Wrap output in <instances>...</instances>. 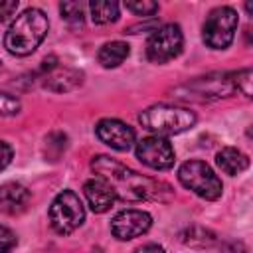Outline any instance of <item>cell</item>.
I'll return each instance as SVG.
<instances>
[{
    "label": "cell",
    "instance_id": "obj_1",
    "mask_svg": "<svg viewBox=\"0 0 253 253\" xmlns=\"http://www.w3.org/2000/svg\"><path fill=\"white\" fill-rule=\"evenodd\" d=\"M91 168L95 170L97 178L105 180L117 200L123 202H142V200H164V194H170V188L162 182H156L148 176H142L125 164L99 154L91 160Z\"/></svg>",
    "mask_w": 253,
    "mask_h": 253
},
{
    "label": "cell",
    "instance_id": "obj_2",
    "mask_svg": "<svg viewBox=\"0 0 253 253\" xmlns=\"http://www.w3.org/2000/svg\"><path fill=\"white\" fill-rule=\"evenodd\" d=\"M49 30V20L40 8L24 10L8 28L4 36V47L18 57H26L36 51Z\"/></svg>",
    "mask_w": 253,
    "mask_h": 253
},
{
    "label": "cell",
    "instance_id": "obj_3",
    "mask_svg": "<svg viewBox=\"0 0 253 253\" xmlns=\"http://www.w3.org/2000/svg\"><path fill=\"white\" fill-rule=\"evenodd\" d=\"M138 121L156 136H172L192 128L196 125V113L184 107L152 105L138 115Z\"/></svg>",
    "mask_w": 253,
    "mask_h": 253
},
{
    "label": "cell",
    "instance_id": "obj_4",
    "mask_svg": "<svg viewBox=\"0 0 253 253\" xmlns=\"http://www.w3.org/2000/svg\"><path fill=\"white\" fill-rule=\"evenodd\" d=\"M178 180L184 188L192 190L204 200H217L223 192V184L217 174L202 160H188L178 168Z\"/></svg>",
    "mask_w": 253,
    "mask_h": 253
},
{
    "label": "cell",
    "instance_id": "obj_5",
    "mask_svg": "<svg viewBox=\"0 0 253 253\" xmlns=\"http://www.w3.org/2000/svg\"><path fill=\"white\" fill-rule=\"evenodd\" d=\"M85 221V208L73 190L59 192L49 206V225L59 235L73 233Z\"/></svg>",
    "mask_w": 253,
    "mask_h": 253
},
{
    "label": "cell",
    "instance_id": "obj_6",
    "mask_svg": "<svg viewBox=\"0 0 253 253\" xmlns=\"http://www.w3.org/2000/svg\"><path fill=\"white\" fill-rule=\"evenodd\" d=\"M237 12L229 6H219L213 8L202 28V38L204 43L211 49H225L231 45L237 30Z\"/></svg>",
    "mask_w": 253,
    "mask_h": 253
},
{
    "label": "cell",
    "instance_id": "obj_7",
    "mask_svg": "<svg viewBox=\"0 0 253 253\" xmlns=\"http://www.w3.org/2000/svg\"><path fill=\"white\" fill-rule=\"evenodd\" d=\"M235 89V73H213L208 77H198L176 89L178 99H217L227 97Z\"/></svg>",
    "mask_w": 253,
    "mask_h": 253
},
{
    "label": "cell",
    "instance_id": "obj_8",
    "mask_svg": "<svg viewBox=\"0 0 253 253\" xmlns=\"http://www.w3.org/2000/svg\"><path fill=\"white\" fill-rule=\"evenodd\" d=\"M184 47V34L178 24H164L152 36L146 43V57L152 63H166L180 55Z\"/></svg>",
    "mask_w": 253,
    "mask_h": 253
},
{
    "label": "cell",
    "instance_id": "obj_9",
    "mask_svg": "<svg viewBox=\"0 0 253 253\" xmlns=\"http://www.w3.org/2000/svg\"><path fill=\"white\" fill-rule=\"evenodd\" d=\"M136 158L152 170H168L174 166L176 154L168 138L152 134L136 142Z\"/></svg>",
    "mask_w": 253,
    "mask_h": 253
},
{
    "label": "cell",
    "instance_id": "obj_10",
    "mask_svg": "<svg viewBox=\"0 0 253 253\" xmlns=\"http://www.w3.org/2000/svg\"><path fill=\"white\" fill-rule=\"evenodd\" d=\"M152 225L150 213L142 210H123L111 219V231L117 239L128 241L144 235Z\"/></svg>",
    "mask_w": 253,
    "mask_h": 253
},
{
    "label": "cell",
    "instance_id": "obj_11",
    "mask_svg": "<svg viewBox=\"0 0 253 253\" xmlns=\"http://www.w3.org/2000/svg\"><path fill=\"white\" fill-rule=\"evenodd\" d=\"M95 134L103 144H107L119 152H125L134 144L132 126H128L126 123H123L119 119H101L95 126Z\"/></svg>",
    "mask_w": 253,
    "mask_h": 253
},
{
    "label": "cell",
    "instance_id": "obj_12",
    "mask_svg": "<svg viewBox=\"0 0 253 253\" xmlns=\"http://www.w3.org/2000/svg\"><path fill=\"white\" fill-rule=\"evenodd\" d=\"M83 192H85V198H87V204H89L91 211H95V213H105L117 202V196H115L113 188L101 178L87 180L85 186H83Z\"/></svg>",
    "mask_w": 253,
    "mask_h": 253
},
{
    "label": "cell",
    "instance_id": "obj_13",
    "mask_svg": "<svg viewBox=\"0 0 253 253\" xmlns=\"http://www.w3.org/2000/svg\"><path fill=\"white\" fill-rule=\"evenodd\" d=\"M30 190L20 182H4L0 184V211L16 215L28 208Z\"/></svg>",
    "mask_w": 253,
    "mask_h": 253
},
{
    "label": "cell",
    "instance_id": "obj_14",
    "mask_svg": "<svg viewBox=\"0 0 253 253\" xmlns=\"http://www.w3.org/2000/svg\"><path fill=\"white\" fill-rule=\"evenodd\" d=\"M43 79H45L43 85L47 89L57 91V93H65V91H71V89H75L83 83V73L77 71V69H69V67H63V69L55 67Z\"/></svg>",
    "mask_w": 253,
    "mask_h": 253
},
{
    "label": "cell",
    "instance_id": "obj_15",
    "mask_svg": "<svg viewBox=\"0 0 253 253\" xmlns=\"http://www.w3.org/2000/svg\"><path fill=\"white\" fill-rule=\"evenodd\" d=\"M215 162H217V166H219L225 174H229V176H237V174H241L243 170H247V166H249L247 154L241 152L239 148H233V146L221 148V150L217 152V156H215Z\"/></svg>",
    "mask_w": 253,
    "mask_h": 253
},
{
    "label": "cell",
    "instance_id": "obj_16",
    "mask_svg": "<svg viewBox=\"0 0 253 253\" xmlns=\"http://www.w3.org/2000/svg\"><path fill=\"white\" fill-rule=\"evenodd\" d=\"M128 53H130L128 43H125V42H107V43L99 49L97 59H99V63H101L103 67L113 69V67H119V65L128 57Z\"/></svg>",
    "mask_w": 253,
    "mask_h": 253
},
{
    "label": "cell",
    "instance_id": "obj_17",
    "mask_svg": "<svg viewBox=\"0 0 253 253\" xmlns=\"http://www.w3.org/2000/svg\"><path fill=\"white\" fill-rule=\"evenodd\" d=\"M89 10L95 24H111L119 18V4L115 0H93L89 2Z\"/></svg>",
    "mask_w": 253,
    "mask_h": 253
},
{
    "label": "cell",
    "instance_id": "obj_18",
    "mask_svg": "<svg viewBox=\"0 0 253 253\" xmlns=\"http://www.w3.org/2000/svg\"><path fill=\"white\" fill-rule=\"evenodd\" d=\"M61 18L69 26H83V4L81 2H61L59 4Z\"/></svg>",
    "mask_w": 253,
    "mask_h": 253
},
{
    "label": "cell",
    "instance_id": "obj_19",
    "mask_svg": "<svg viewBox=\"0 0 253 253\" xmlns=\"http://www.w3.org/2000/svg\"><path fill=\"white\" fill-rule=\"evenodd\" d=\"M125 6H126V10H130L136 16H142V18H150L158 12V4L150 2V0H128V2H125Z\"/></svg>",
    "mask_w": 253,
    "mask_h": 253
},
{
    "label": "cell",
    "instance_id": "obj_20",
    "mask_svg": "<svg viewBox=\"0 0 253 253\" xmlns=\"http://www.w3.org/2000/svg\"><path fill=\"white\" fill-rule=\"evenodd\" d=\"M194 229V227H192ZM192 229H188L184 235H182V241L184 243H190V245H210L211 241H213V235L210 233V231H206V229H200L198 231V227H196V231L192 233Z\"/></svg>",
    "mask_w": 253,
    "mask_h": 253
},
{
    "label": "cell",
    "instance_id": "obj_21",
    "mask_svg": "<svg viewBox=\"0 0 253 253\" xmlns=\"http://www.w3.org/2000/svg\"><path fill=\"white\" fill-rule=\"evenodd\" d=\"M20 99L10 95V93H0V115L2 117H10L16 115L20 111Z\"/></svg>",
    "mask_w": 253,
    "mask_h": 253
},
{
    "label": "cell",
    "instance_id": "obj_22",
    "mask_svg": "<svg viewBox=\"0 0 253 253\" xmlns=\"http://www.w3.org/2000/svg\"><path fill=\"white\" fill-rule=\"evenodd\" d=\"M235 89L241 91L245 97H251V69L235 71Z\"/></svg>",
    "mask_w": 253,
    "mask_h": 253
},
{
    "label": "cell",
    "instance_id": "obj_23",
    "mask_svg": "<svg viewBox=\"0 0 253 253\" xmlns=\"http://www.w3.org/2000/svg\"><path fill=\"white\" fill-rule=\"evenodd\" d=\"M16 233L4 225H0V253H8L10 249L16 247Z\"/></svg>",
    "mask_w": 253,
    "mask_h": 253
},
{
    "label": "cell",
    "instance_id": "obj_24",
    "mask_svg": "<svg viewBox=\"0 0 253 253\" xmlns=\"http://www.w3.org/2000/svg\"><path fill=\"white\" fill-rule=\"evenodd\" d=\"M18 10V0H0V22L8 20Z\"/></svg>",
    "mask_w": 253,
    "mask_h": 253
},
{
    "label": "cell",
    "instance_id": "obj_25",
    "mask_svg": "<svg viewBox=\"0 0 253 253\" xmlns=\"http://www.w3.org/2000/svg\"><path fill=\"white\" fill-rule=\"evenodd\" d=\"M12 156H14V150H12V146L8 144V142H4V140H0V172L12 162Z\"/></svg>",
    "mask_w": 253,
    "mask_h": 253
},
{
    "label": "cell",
    "instance_id": "obj_26",
    "mask_svg": "<svg viewBox=\"0 0 253 253\" xmlns=\"http://www.w3.org/2000/svg\"><path fill=\"white\" fill-rule=\"evenodd\" d=\"M160 26H158V22L156 20H150V22H146V24H132V26H128L126 30H125V34H140L142 30H150V32H156Z\"/></svg>",
    "mask_w": 253,
    "mask_h": 253
},
{
    "label": "cell",
    "instance_id": "obj_27",
    "mask_svg": "<svg viewBox=\"0 0 253 253\" xmlns=\"http://www.w3.org/2000/svg\"><path fill=\"white\" fill-rule=\"evenodd\" d=\"M134 253H166V251H164V247L158 245V243H144V245L136 247Z\"/></svg>",
    "mask_w": 253,
    "mask_h": 253
},
{
    "label": "cell",
    "instance_id": "obj_28",
    "mask_svg": "<svg viewBox=\"0 0 253 253\" xmlns=\"http://www.w3.org/2000/svg\"><path fill=\"white\" fill-rule=\"evenodd\" d=\"M0 69H2V61H0Z\"/></svg>",
    "mask_w": 253,
    "mask_h": 253
}]
</instances>
